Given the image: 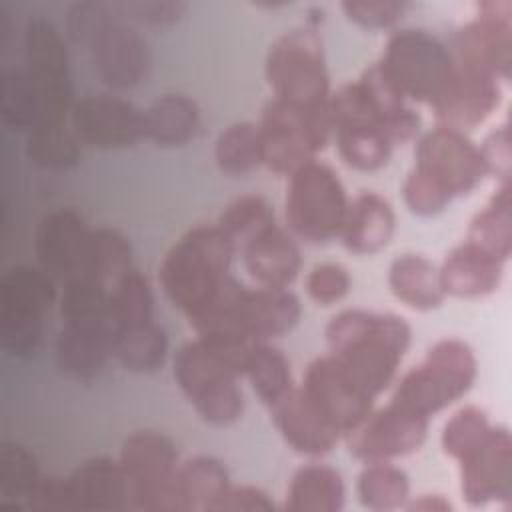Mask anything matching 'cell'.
Instances as JSON below:
<instances>
[{"label":"cell","instance_id":"cell-1","mask_svg":"<svg viewBox=\"0 0 512 512\" xmlns=\"http://www.w3.org/2000/svg\"><path fill=\"white\" fill-rule=\"evenodd\" d=\"M254 342L224 336H196L172 356V376L206 424L228 428L244 416L240 378Z\"/></svg>","mask_w":512,"mask_h":512},{"label":"cell","instance_id":"cell-2","mask_svg":"<svg viewBox=\"0 0 512 512\" xmlns=\"http://www.w3.org/2000/svg\"><path fill=\"white\" fill-rule=\"evenodd\" d=\"M328 354L366 390L378 398L396 378L410 348V324L392 312L346 308L326 328Z\"/></svg>","mask_w":512,"mask_h":512},{"label":"cell","instance_id":"cell-3","mask_svg":"<svg viewBox=\"0 0 512 512\" xmlns=\"http://www.w3.org/2000/svg\"><path fill=\"white\" fill-rule=\"evenodd\" d=\"M234 250L216 224L186 230L162 256L158 284L166 300L188 322L204 314L234 280Z\"/></svg>","mask_w":512,"mask_h":512},{"label":"cell","instance_id":"cell-4","mask_svg":"<svg viewBox=\"0 0 512 512\" xmlns=\"http://www.w3.org/2000/svg\"><path fill=\"white\" fill-rule=\"evenodd\" d=\"M300 318L302 304L290 288L244 286L234 278L224 294L190 326L198 336L230 334L250 342H272L292 332Z\"/></svg>","mask_w":512,"mask_h":512},{"label":"cell","instance_id":"cell-5","mask_svg":"<svg viewBox=\"0 0 512 512\" xmlns=\"http://www.w3.org/2000/svg\"><path fill=\"white\" fill-rule=\"evenodd\" d=\"M478 378L474 348L456 336L436 340L422 360L394 384L390 402L422 418L446 410L462 400Z\"/></svg>","mask_w":512,"mask_h":512},{"label":"cell","instance_id":"cell-6","mask_svg":"<svg viewBox=\"0 0 512 512\" xmlns=\"http://www.w3.org/2000/svg\"><path fill=\"white\" fill-rule=\"evenodd\" d=\"M264 78L274 100L304 114H328L332 86L318 28L282 32L266 52Z\"/></svg>","mask_w":512,"mask_h":512},{"label":"cell","instance_id":"cell-7","mask_svg":"<svg viewBox=\"0 0 512 512\" xmlns=\"http://www.w3.org/2000/svg\"><path fill=\"white\" fill-rule=\"evenodd\" d=\"M348 202L338 172L316 158L288 176L284 194L286 230L314 246L338 240Z\"/></svg>","mask_w":512,"mask_h":512},{"label":"cell","instance_id":"cell-8","mask_svg":"<svg viewBox=\"0 0 512 512\" xmlns=\"http://www.w3.org/2000/svg\"><path fill=\"white\" fill-rule=\"evenodd\" d=\"M378 64L412 104L430 108L446 92L456 70L450 46L424 28L394 30Z\"/></svg>","mask_w":512,"mask_h":512},{"label":"cell","instance_id":"cell-9","mask_svg":"<svg viewBox=\"0 0 512 512\" xmlns=\"http://www.w3.org/2000/svg\"><path fill=\"white\" fill-rule=\"evenodd\" d=\"M120 466L128 478L132 510L178 512L176 472L180 456L170 436L158 430H136L122 440Z\"/></svg>","mask_w":512,"mask_h":512},{"label":"cell","instance_id":"cell-10","mask_svg":"<svg viewBox=\"0 0 512 512\" xmlns=\"http://www.w3.org/2000/svg\"><path fill=\"white\" fill-rule=\"evenodd\" d=\"M262 166L280 176H290L318 158L330 144V116L304 114L270 98L258 120Z\"/></svg>","mask_w":512,"mask_h":512},{"label":"cell","instance_id":"cell-11","mask_svg":"<svg viewBox=\"0 0 512 512\" xmlns=\"http://www.w3.org/2000/svg\"><path fill=\"white\" fill-rule=\"evenodd\" d=\"M24 70L40 102V122H68L74 98L70 56L62 32L46 18L34 16L24 26Z\"/></svg>","mask_w":512,"mask_h":512},{"label":"cell","instance_id":"cell-12","mask_svg":"<svg viewBox=\"0 0 512 512\" xmlns=\"http://www.w3.org/2000/svg\"><path fill=\"white\" fill-rule=\"evenodd\" d=\"M330 132L340 160L356 172L382 170L394 152V144L374 122L366 100L354 82L332 90L328 102Z\"/></svg>","mask_w":512,"mask_h":512},{"label":"cell","instance_id":"cell-13","mask_svg":"<svg viewBox=\"0 0 512 512\" xmlns=\"http://www.w3.org/2000/svg\"><path fill=\"white\" fill-rule=\"evenodd\" d=\"M450 52L454 64L510 80L512 72V2L486 0L476 6L474 18L454 34Z\"/></svg>","mask_w":512,"mask_h":512},{"label":"cell","instance_id":"cell-14","mask_svg":"<svg viewBox=\"0 0 512 512\" xmlns=\"http://www.w3.org/2000/svg\"><path fill=\"white\" fill-rule=\"evenodd\" d=\"M412 168L434 180L454 200L474 192L488 176L478 144L468 134L446 126L420 132Z\"/></svg>","mask_w":512,"mask_h":512},{"label":"cell","instance_id":"cell-15","mask_svg":"<svg viewBox=\"0 0 512 512\" xmlns=\"http://www.w3.org/2000/svg\"><path fill=\"white\" fill-rule=\"evenodd\" d=\"M298 388L314 412L340 438L370 414L376 400L328 352L306 366Z\"/></svg>","mask_w":512,"mask_h":512},{"label":"cell","instance_id":"cell-16","mask_svg":"<svg viewBox=\"0 0 512 512\" xmlns=\"http://www.w3.org/2000/svg\"><path fill=\"white\" fill-rule=\"evenodd\" d=\"M118 4V2H116ZM94 76L112 92H126L146 82L152 68L148 40L118 10L86 44Z\"/></svg>","mask_w":512,"mask_h":512},{"label":"cell","instance_id":"cell-17","mask_svg":"<svg viewBox=\"0 0 512 512\" xmlns=\"http://www.w3.org/2000/svg\"><path fill=\"white\" fill-rule=\"evenodd\" d=\"M68 124L92 150H122L144 140V110L118 94L76 98Z\"/></svg>","mask_w":512,"mask_h":512},{"label":"cell","instance_id":"cell-18","mask_svg":"<svg viewBox=\"0 0 512 512\" xmlns=\"http://www.w3.org/2000/svg\"><path fill=\"white\" fill-rule=\"evenodd\" d=\"M428 428V418L388 402L382 408H372L344 440L348 452L360 462H394L418 452L428 438Z\"/></svg>","mask_w":512,"mask_h":512},{"label":"cell","instance_id":"cell-19","mask_svg":"<svg viewBox=\"0 0 512 512\" xmlns=\"http://www.w3.org/2000/svg\"><path fill=\"white\" fill-rule=\"evenodd\" d=\"M460 494L468 506L512 502V436L506 426L494 424L488 436L462 460Z\"/></svg>","mask_w":512,"mask_h":512},{"label":"cell","instance_id":"cell-20","mask_svg":"<svg viewBox=\"0 0 512 512\" xmlns=\"http://www.w3.org/2000/svg\"><path fill=\"white\" fill-rule=\"evenodd\" d=\"M92 228L74 208L46 212L34 228L36 264L58 282L82 276L86 268Z\"/></svg>","mask_w":512,"mask_h":512},{"label":"cell","instance_id":"cell-21","mask_svg":"<svg viewBox=\"0 0 512 512\" xmlns=\"http://www.w3.org/2000/svg\"><path fill=\"white\" fill-rule=\"evenodd\" d=\"M502 102V82L490 74L456 66L454 76L430 108L436 126H446L468 134V130L484 124Z\"/></svg>","mask_w":512,"mask_h":512},{"label":"cell","instance_id":"cell-22","mask_svg":"<svg viewBox=\"0 0 512 512\" xmlns=\"http://www.w3.org/2000/svg\"><path fill=\"white\" fill-rule=\"evenodd\" d=\"M114 328L110 320L62 322L54 340L58 370L74 382L96 380L112 358Z\"/></svg>","mask_w":512,"mask_h":512},{"label":"cell","instance_id":"cell-23","mask_svg":"<svg viewBox=\"0 0 512 512\" xmlns=\"http://www.w3.org/2000/svg\"><path fill=\"white\" fill-rule=\"evenodd\" d=\"M356 84L372 118L394 146L412 142L420 136L422 118L418 110L392 84L378 60L362 70V74L356 78Z\"/></svg>","mask_w":512,"mask_h":512},{"label":"cell","instance_id":"cell-24","mask_svg":"<svg viewBox=\"0 0 512 512\" xmlns=\"http://www.w3.org/2000/svg\"><path fill=\"white\" fill-rule=\"evenodd\" d=\"M68 482L80 512L132 510L130 484L118 458L92 456L68 474Z\"/></svg>","mask_w":512,"mask_h":512},{"label":"cell","instance_id":"cell-25","mask_svg":"<svg viewBox=\"0 0 512 512\" xmlns=\"http://www.w3.org/2000/svg\"><path fill=\"white\" fill-rule=\"evenodd\" d=\"M396 232V212L392 204L374 190H362L348 202L340 244L356 256L382 252Z\"/></svg>","mask_w":512,"mask_h":512},{"label":"cell","instance_id":"cell-26","mask_svg":"<svg viewBox=\"0 0 512 512\" xmlns=\"http://www.w3.org/2000/svg\"><path fill=\"white\" fill-rule=\"evenodd\" d=\"M504 262L462 240L438 266L446 298L480 300L492 296L504 278Z\"/></svg>","mask_w":512,"mask_h":512},{"label":"cell","instance_id":"cell-27","mask_svg":"<svg viewBox=\"0 0 512 512\" xmlns=\"http://www.w3.org/2000/svg\"><path fill=\"white\" fill-rule=\"evenodd\" d=\"M268 412L284 444L300 456L322 458L330 454L340 440V436L314 412L298 386Z\"/></svg>","mask_w":512,"mask_h":512},{"label":"cell","instance_id":"cell-28","mask_svg":"<svg viewBox=\"0 0 512 512\" xmlns=\"http://www.w3.org/2000/svg\"><path fill=\"white\" fill-rule=\"evenodd\" d=\"M240 258L254 284L266 288H290L302 270L296 238L278 224L252 240Z\"/></svg>","mask_w":512,"mask_h":512},{"label":"cell","instance_id":"cell-29","mask_svg":"<svg viewBox=\"0 0 512 512\" xmlns=\"http://www.w3.org/2000/svg\"><path fill=\"white\" fill-rule=\"evenodd\" d=\"M142 110L144 140L152 142L156 148H184L192 144L200 132V106L182 92L160 94Z\"/></svg>","mask_w":512,"mask_h":512},{"label":"cell","instance_id":"cell-30","mask_svg":"<svg viewBox=\"0 0 512 512\" xmlns=\"http://www.w3.org/2000/svg\"><path fill=\"white\" fill-rule=\"evenodd\" d=\"M232 486L226 466L208 454L180 460L176 472L178 512H218Z\"/></svg>","mask_w":512,"mask_h":512},{"label":"cell","instance_id":"cell-31","mask_svg":"<svg viewBox=\"0 0 512 512\" xmlns=\"http://www.w3.org/2000/svg\"><path fill=\"white\" fill-rule=\"evenodd\" d=\"M58 292V280L38 264H14L0 278V314L44 318Z\"/></svg>","mask_w":512,"mask_h":512},{"label":"cell","instance_id":"cell-32","mask_svg":"<svg viewBox=\"0 0 512 512\" xmlns=\"http://www.w3.org/2000/svg\"><path fill=\"white\" fill-rule=\"evenodd\" d=\"M392 296L418 312H432L446 300L438 266L418 252H402L392 258L386 274Z\"/></svg>","mask_w":512,"mask_h":512},{"label":"cell","instance_id":"cell-33","mask_svg":"<svg viewBox=\"0 0 512 512\" xmlns=\"http://www.w3.org/2000/svg\"><path fill=\"white\" fill-rule=\"evenodd\" d=\"M344 504L346 484L340 470L326 462H310L294 470L282 508L290 512H338Z\"/></svg>","mask_w":512,"mask_h":512},{"label":"cell","instance_id":"cell-34","mask_svg":"<svg viewBox=\"0 0 512 512\" xmlns=\"http://www.w3.org/2000/svg\"><path fill=\"white\" fill-rule=\"evenodd\" d=\"M468 244L490 254L500 262H508L512 254V182L496 184V190L480 208L466 230Z\"/></svg>","mask_w":512,"mask_h":512},{"label":"cell","instance_id":"cell-35","mask_svg":"<svg viewBox=\"0 0 512 512\" xmlns=\"http://www.w3.org/2000/svg\"><path fill=\"white\" fill-rule=\"evenodd\" d=\"M168 356L170 340L156 320L114 328L112 358L124 370L134 374H152L166 364Z\"/></svg>","mask_w":512,"mask_h":512},{"label":"cell","instance_id":"cell-36","mask_svg":"<svg viewBox=\"0 0 512 512\" xmlns=\"http://www.w3.org/2000/svg\"><path fill=\"white\" fill-rule=\"evenodd\" d=\"M242 378L248 380L256 398L270 410L298 386L286 354L272 342H254Z\"/></svg>","mask_w":512,"mask_h":512},{"label":"cell","instance_id":"cell-37","mask_svg":"<svg viewBox=\"0 0 512 512\" xmlns=\"http://www.w3.org/2000/svg\"><path fill=\"white\" fill-rule=\"evenodd\" d=\"M358 502L374 512L400 510L410 498V476L394 462H364L356 476Z\"/></svg>","mask_w":512,"mask_h":512},{"label":"cell","instance_id":"cell-38","mask_svg":"<svg viewBox=\"0 0 512 512\" xmlns=\"http://www.w3.org/2000/svg\"><path fill=\"white\" fill-rule=\"evenodd\" d=\"M82 148L68 122L36 124L24 140L28 162L42 170H70L78 166Z\"/></svg>","mask_w":512,"mask_h":512},{"label":"cell","instance_id":"cell-39","mask_svg":"<svg viewBox=\"0 0 512 512\" xmlns=\"http://www.w3.org/2000/svg\"><path fill=\"white\" fill-rule=\"evenodd\" d=\"M216 168L230 178H242L262 166L258 122L236 120L224 126L212 148Z\"/></svg>","mask_w":512,"mask_h":512},{"label":"cell","instance_id":"cell-40","mask_svg":"<svg viewBox=\"0 0 512 512\" xmlns=\"http://www.w3.org/2000/svg\"><path fill=\"white\" fill-rule=\"evenodd\" d=\"M216 228L228 240L232 250L240 254L252 240L276 226L274 210L260 194H244L232 200L216 218Z\"/></svg>","mask_w":512,"mask_h":512},{"label":"cell","instance_id":"cell-41","mask_svg":"<svg viewBox=\"0 0 512 512\" xmlns=\"http://www.w3.org/2000/svg\"><path fill=\"white\" fill-rule=\"evenodd\" d=\"M40 464L24 444L6 440L0 446V504L26 508V500L42 480Z\"/></svg>","mask_w":512,"mask_h":512},{"label":"cell","instance_id":"cell-42","mask_svg":"<svg viewBox=\"0 0 512 512\" xmlns=\"http://www.w3.org/2000/svg\"><path fill=\"white\" fill-rule=\"evenodd\" d=\"M108 318L112 328L154 320V292L140 270L130 268L110 286Z\"/></svg>","mask_w":512,"mask_h":512},{"label":"cell","instance_id":"cell-43","mask_svg":"<svg viewBox=\"0 0 512 512\" xmlns=\"http://www.w3.org/2000/svg\"><path fill=\"white\" fill-rule=\"evenodd\" d=\"M0 118L8 130L24 136L40 122L38 94L24 68H10L2 74Z\"/></svg>","mask_w":512,"mask_h":512},{"label":"cell","instance_id":"cell-44","mask_svg":"<svg viewBox=\"0 0 512 512\" xmlns=\"http://www.w3.org/2000/svg\"><path fill=\"white\" fill-rule=\"evenodd\" d=\"M132 266V244L116 228H92L86 268L82 276H92L112 286Z\"/></svg>","mask_w":512,"mask_h":512},{"label":"cell","instance_id":"cell-45","mask_svg":"<svg viewBox=\"0 0 512 512\" xmlns=\"http://www.w3.org/2000/svg\"><path fill=\"white\" fill-rule=\"evenodd\" d=\"M108 302L110 286L92 276H74L60 282L56 306L62 322L110 320Z\"/></svg>","mask_w":512,"mask_h":512},{"label":"cell","instance_id":"cell-46","mask_svg":"<svg viewBox=\"0 0 512 512\" xmlns=\"http://www.w3.org/2000/svg\"><path fill=\"white\" fill-rule=\"evenodd\" d=\"M488 412L476 404H464L450 414L440 432L442 452L454 462L470 454L492 430Z\"/></svg>","mask_w":512,"mask_h":512},{"label":"cell","instance_id":"cell-47","mask_svg":"<svg viewBox=\"0 0 512 512\" xmlns=\"http://www.w3.org/2000/svg\"><path fill=\"white\" fill-rule=\"evenodd\" d=\"M304 290L314 304L334 306L350 294L352 276L340 262H318L306 272Z\"/></svg>","mask_w":512,"mask_h":512},{"label":"cell","instance_id":"cell-48","mask_svg":"<svg viewBox=\"0 0 512 512\" xmlns=\"http://www.w3.org/2000/svg\"><path fill=\"white\" fill-rule=\"evenodd\" d=\"M114 16H118L116 2H102V0L74 2L66 10L64 32L70 42L86 48V44L92 40V36Z\"/></svg>","mask_w":512,"mask_h":512},{"label":"cell","instance_id":"cell-49","mask_svg":"<svg viewBox=\"0 0 512 512\" xmlns=\"http://www.w3.org/2000/svg\"><path fill=\"white\" fill-rule=\"evenodd\" d=\"M400 192L408 212L420 218H430L444 212L454 200L444 188H440L434 180H430L416 168H410Z\"/></svg>","mask_w":512,"mask_h":512},{"label":"cell","instance_id":"cell-50","mask_svg":"<svg viewBox=\"0 0 512 512\" xmlns=\"http://www.w3.org/2000/svg\"><path fill=\"white\" fill-rule=\"evenodd\" d=\"M340 10L358 28L390 30L404 18L410 4L398 0H346Z\"/></svg>","mask_w":512,"mask_h":512},{"label":"cell","instance_id":"cell-51","mask_svg":"<svg viewBox=\"0 0 512 512\" xmlns=\"http://www.w3.org/2000/svg\"><path fill=\"white\" fill-rule=\"evenodd\" d=\"M118 10L134 26L164 30L182 20L188 12V4L178 0H128L118 2Z\"/></svg>","mask_w":512,"mask_h":512},{"label":"cell","instance_id":"cell-52","mask_svg":"<svg viewBox=\"0 0 512 512\" xmlns=\"http://www.w3.org/2000/svg\"><path fill=\"white\" fill-rule=\"evenodd\" d=\"M478 148L486 166V174L492 176L496 184L512 182V144L508 122H502L496 128H492L484 136L482 144H478Z\"/></svg>","mask_w":512,"mask_h":512},{"label":"cell","instance_id":"cell-53","mask_svg":"<svg viewBox=\"0 0 512 512\" xmlns=\"http://www.w3.org/2000/svg\"><path fill=\"white\" fill-rule=\"evenodd\" d=\"M26 510L34 512H76L68 476H42L36 490L26 500Z\"/></svg>","mask_w":512,"mask_h":512},{"label":"cell","instance_id":"cell-54","mask_svg":"<svg viewBox=\"0 0 512 512\" xmlns=\"http://www.w3.org/2000/svg\"><path fill=\"white\" fill-rule=\"evenodd\" d=\"M276 504L272 496L256 484H232L218 512H270Z\"/></svg>","mask_w":512,"mask_h":512},{"label":"cell","instance_id":"cell-55","mask_svg":"<svg viewBox=\"0 0 512 512\" xmlns=\"http://www.w3.org/2000/svg\"><path fill=\"white\" fill-rule=\"evenodd\" d=\"M404 510H410V512H448V510H452V504L444 494L426 492V494L410 496L408 502L404 504Z\"/></svg>","mask_w":512,"mask_h":512}]
</instances>
